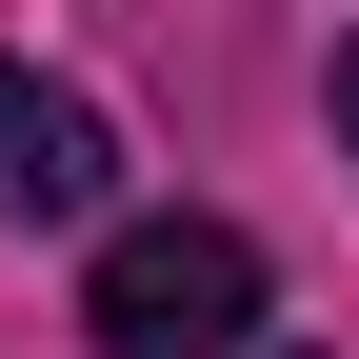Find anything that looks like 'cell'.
<instances>
[{"label":"cell","mask_w":359,"mask_h":359,"mask_svg":"<svg viewBox=\"0 0 359 359\" xmlns=\"http://www.w3.org/2000/svg\"><path fill=\"white\" fill-rule=\"evenodd\" d=\"M100 359H259V240L240 219H120L100 280H80Z\"/></svg>","instance_id":"obj_1"},{"label":"cell","mask_w":359,"mask_h":359,"mask_svg":"<svg viewBox=\"0 0 359 359\" xmlns=\"http://www.w3.org/2000/svg\"><path fill=\"white\" fill-rule=\"evenodd\" d=\"M100 180H120L100 100H80V80H20V60H0V219H80Z\"/></svg>","instance_id":"obj_2"},{"label":"cell","mask_w":359,"mask_h":359,"mask_svg":"<svg viewBox=\"0 0 359 359\" xmlns=\"http://www.w3.org/2000/svg\"><path fill=\"white\" fill-rule=\"evenodd\" d=\"M339 160H359V20H339Z\"/></svg>","instance_id":"obj_3"}]
</instances>
